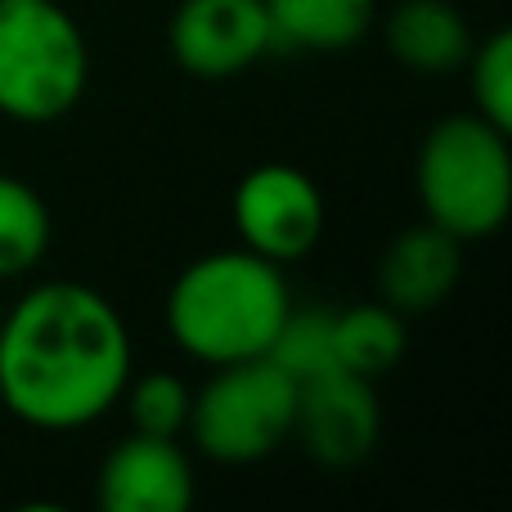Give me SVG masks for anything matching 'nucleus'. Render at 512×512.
<instances>
[{"instance_id": "2", "label": "nucleus", "mask_w": 512, "mask_h": 512, "mask_svg": "<svg viewBox=\"0 0 512 512\" xmlns=\"http://www.w3.org/2000/svg\"><path fill=\"white\" fill-rule=\"evenodd\" d=\"M292 310L283 265L239 248L203 252L176 274L167 292V333L194 364L261 360Z\"/></svg>"}, {"instance_id": "13", "label": "nucleus", "mask_w": 512, "mask_h": 512, "mask_svg": "<svg viewBox=\"0 0 512 512\" xmlns=\"http://www.w3.org/2000/svg\"><path fill=\"white\" fill-rule=\"evenodd\" d=\"M409 351L405 315L387 301H360V306L333 310V360L355 378H387Z\"/></svg>"}, {"instance_id": "15", "label": "nucleus", "mask_w": 512, "mask_h": 512, "mask_svg": "<svg viewBox=\"0 0 512 512\" xmlns=\"http://www.w3.org/2000/svg\"><path fill=\"white\" fill-rule=\"evenodd\" d=\"M126 418H131V432L144 436H171L180 441L189 427V405H194V387H189L180 373L171 369H153V373H131L122 387Z\"/></svg>"}, {"instance_id": "5", "label": "nucleus", "mask_w": 512, "mask_h": 512, "mask_svg": "<svg viewBox=\"0 0 512 512\" xmlns=\"http://www.w3.org/2000/svg\"><path fill=\"white\" fill-rule=\"evenodd\" d=\"M292 418H297V382L261 355L212 369V378L194 391L185 436L212 463L248 468L292 441Z\"/></svg>"}, {"instance_id": "6", "label": "nucleus", "mask_w": 512, "mask_h": 512, "mask_svg": "<svg viewBox=\"0 0 512 512\" xmlns=\"http://www.w3.org/2000/svg\"><path fill=\"white\" fill-rule=\"evenodd\" d=\"M230 216L239 243L274 265L310 256L324 239L328 207L319 185L292 162H261L234 185Z\"/></svg>"}, {"instance_id": "3", "label": "nucleus", "mask_w": 512, "mask_h": 512, "mask_svg": "<svg viewBox=\"0 0 512 512\" xmlns=\"http://www.w3.org/2000/svg\"><path fill=\"white\" fill-rule=\"evenodd\" d=\"M418 203L436 230L459 243H481L504 230L512 212L508 131L481 113H450L418 149Z\"/></svg>"}, {"instance_id": "8", "label": "nucleus", "mask_w": 512, "mask_h": 512, "mask_svg": "<svg viewBox=\"0 0 512 512\" xmlns=\"http://www.w3.org/2000/svg\"><path fill=\"white\" fill-rule=\"evenodd\" d=\"M292 436L319 468H360L382 436L378 391L369 378H355L346 369H328L297 382V418Z\"/></svg>"}, {"instance_id": "9", "label": "nucleus", "mask_w": 512, "mask_h": 512, "mask_svg": "<svg viewBox=\"0 0 512 512\" xmlns=\"http://www.w3.org/2000/svg\"><path fill=\"white\" fill-rule=\"evenodd\" d=\"M104 512H185L194 504V463L171 436L131 432L99 463Z\"/></svg>"}, {"instance_id": "4", "label": "nucleus", "mask_w": 512, "mask_h": 512, "mask_svg": "<svg viewBox=\"0 0 512 512\" xmlns=\"http://www.w3.org/2000/svg\"><path fill=\"white\" fill-rule=\"evenodd\" d=\"M90 45L63 0H0V117L50 126L81 104Z\"/></svg>"}, {"instance_id": "12", "label": "nucleus", "mask_w": 512, "mask_h": 512, "mask_svg": "<svg viewBox=\"0 0 512 512\" xmlns=\"http://www.w3.org/2000/svg\"><path fill=\"white\" fill-rule=\"evenodd\" d=\"M279 50L346 54L378 23V0H265Z\"/></svg>"}, {"instance_id": "1", "label": "nucleus", "mask_w": 512, "mask_h": 512, "mask_svg": "<svg viewBox=\"0 0 512 512\" xmlns=\"http://www.w3.org/2000/svg\"><path fill=\"white\" fill-rule=\"evenodd\" d=\"M135 373L126 315L99 288L45 279L0 319V405L36 432H81Z\"/></svg>"}, {"instance_id": "11", "label": "nucleus", "mask_w": 512, "mask_h": 512, "mask_svg": "<svg viewBox=\"0 0 512 512\" xmlns=\"http://www.w3.org/2000/svg\"><path fill=\"white\" fill-rule=\"evenodd\" d=\"M382 32H387L391 59L423 77H445V72L463 68L477 45L454 0H396Z\"/></svg>"}, {"instance_id": "10", "label": "nucleus", "mask_w": 512, "mask_h": 512, "mask_svg": "<svg viewBox=\"0 0 512 512\" xmlns=\"http://www.w3.org/2000/svg\"><path fill=\"white\" fill-rule=\"evenodd\" d=\"M463 274V243L432 221L409 225L387 243L378 261V297L400 315H427L454 292Z\"/></svg>"}, {"instance_id": "14", "label": "nucleus", "mask_w": 512, "mask_h": 512, "mask_svg": "<svg viewBox=\"0 0 512 512\" xmlns=\"http://www.w3.org/2000/svg\"><path fill=\"white\" fill-rule=\"evenodd\" d=\"M54 239V216L41 189L0 171V283L23 279L45 261Z\"/></svg>"}, {"instance_id": "17", "label": "nucleus", "mask_w": 512, "mask_h": 512, "mask_svg": "<svg viewBox=\"0 0 512 512\" xmlns=\"http://www.w3.org/2000/svg\"><path fill=\"white\" fill-rule=\"evenodd\" d=\"M468 90L472 113L495 122L499 131H512V32H490L468 54Z\"/></svg>"}, {"instance_id": "16", "label": "nucleus", "mask_w": 512, "mask_h": 512, "mask_svg": "<svg viewBox=\"0 0 512 512\" xmlns=\"http://www.w3.org/2000/svg\"><path fill=\"white\" fill-rule=\"evenodd\" d=\"M265 360H270L274 369L288 373L292 382H306V378H315V373L337 369V360H333V310L297 306V301H292L288 319L279 324Z\"/></svg>"}, {"instance_id": "7", "label": "nucleus", "mask_w": 512, "mask_h": 512, "mask_svg": "<svg viewBox=\"0 0 512 512\" xmlns=\"http://www.w3.org/2000/svg\"><path fill=\"white\" fill-rule=\"evenodd\" d=\"M171 59L198 81H230L274 54L265 0H180L171 14Z\"/></svg>"}]
</instances>
